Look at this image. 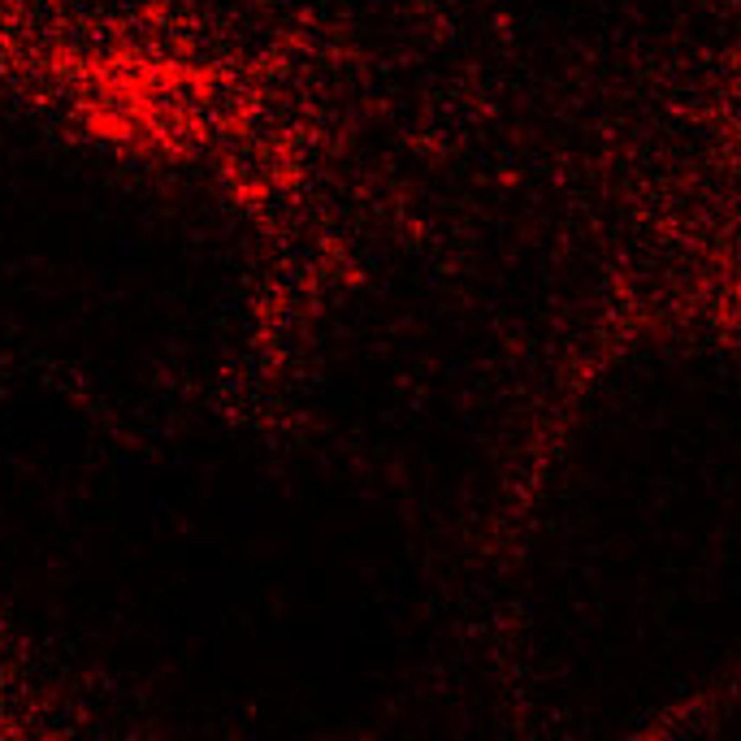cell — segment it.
I'll use <instances>...</instances> for the list:
<instances>
[{
  "instance_id": "cell-1",
  "label": "cell",
  "mask_w": 741,
  "mask_h": 741,
  "mask_svg": "<svg viewBox=\"0 0 741 741\" xmlns=\"http://www.w3.org/2000/svg\"><path fill=\"white\" fill-rule=\"evenodd\" d=\"M537 122L438 0H74L0 39V386L295 455L512 213Z\"/></svg>"
},
{
  "instance_id": "cell-2",
  "label": "cell",
  "mask_w": 741,
  "mask_h": 741,
  "mask_svg": "<svg viewBox=\"0 0 741 741\" xmlns=\"http://www.w3.org/2000/svg\"><path fill=\"white\" fill-rule=\"evenodd\" d=\"M533 269L468 525L464 650L533 741H698L741 698V156L703 66L537 126Z\"/></svg>"
}]
</instances>
